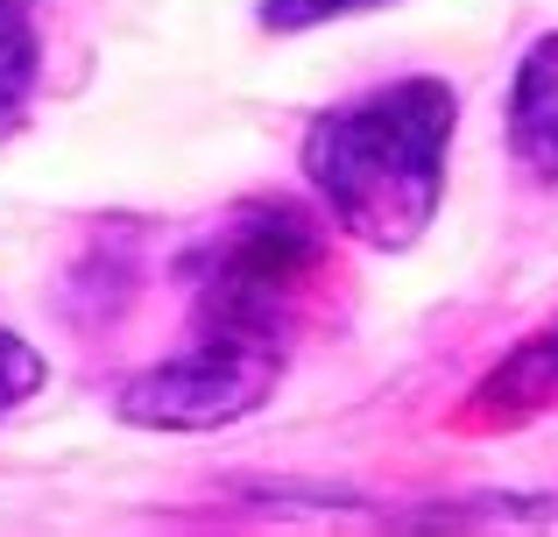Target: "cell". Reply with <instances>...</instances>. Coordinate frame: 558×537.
<instances>
[{"label": "cell", "mask_w": 558, "mask_h": 537, "mask_svg": "<svg viewBox=\"0 0 558 537\" xmlns=\"http://www.w3.org/2000/svg\"><path fill=\"white\" fill-rule=\"evenodd\" d=\"M318 276H326V220L298 198H241L184 255L191 332H227L290 354Z\"/></svg>", "instance_id": "cell-2"}, {"label": "cell", "mask_w": 558, "mask_h": 537, "mask_svg": "<svg viewBox=\"0 0 558 537\" xmlns=\"http://www.w3.org/2000/svg\"><path fill=\"white\" fill-rule=\"evenodd\" d=\"M509 149L537 184H558V28L517 57L509 78Z\"/></svg>", "instance_id": "cell-4"}, {"label": "cell", "mask_w": 558, "mask_h": 537, "mask_svg": "<svg viewBox=\"0 0 558 537\" xmlns=\"http://www.w3.org/2000/svg\"><path fill=\"white\" fill-rule=\"evenodd\" d=\"M290 354L255 340H227V332H184L178 354L142 368L135 382L113 396V417L142 431H219L255 417L276 396Z\"/></svg>", "instance_id": "cell-3"}, {"label": "cell", "mask_w": 558, "mask_h": 537, "mask_svg": "<svg viewBox=\"0 0 558 537\" xmlns=\"http://www.w3.org/2000/svg\"><path fill=\"white\" fill-rule=\"evenodd\" d=\"M43 382H50V361H43L36 346L22 340V332H8V326H0V417H8L14 403H28Z\"/></svg>", "instance_id": "cell-7"}, {"label": "cell", "mask_w": 558, "mask_h": 537, "mask_svg": "<svg viewBox=\"0 0 558 537\" xmlns=\"http://www.w3.org/2000/svg\"><path fill=\"white\" fill-rule=\"evenodd\" d=\"M354 8H375V0H262V28H276V36H298V28H318L332 22V14H354Z\"/></svg>", "instance_id": "cell-8"}, {"label": "cell", "mask_w": 558, "mask_h": 537, "mask_svg": "<svg viewBox=\"0 0 558 537\" xmlns=\"http://www.w3.org/2000/svg\"><path fill=\"white\" fill-rule=\"evenodd\" d=\"M460 135V93L446 78H396L304 121L298 163L326 220L375 255H403L446 206V156Z\"/></svg>", "instance_id": "cell-1"}, {"label": "cell", "mask_w": 558, "mask_h": 537, "mask_svg": "<svg viewBox=\"0 0 558 537\" xmlns=\"http://www.w3.org/2000/svg\"><path fill=\"white\" fill-rule=\"evenodd\" d=\"M43 0H0V121H14L43 71V36H36Z\"/></svg>", "instance_id": "cell-6"}, {"label": "cell", "mask_w": 558, "mask_h": 537, "mask_svg": "<svg viewBox=\"0 0 558 537\" xmlns=\"http://www.w3.org/2000/svg\"><path fill=\"white\" fill-rule=\"evenodd\" d=\"M558 403V326L523 340L488 382L474 389V411H502V417H523V411H545Z\"/></svg>", "instance_id": "cell-5"}]
</instances>
